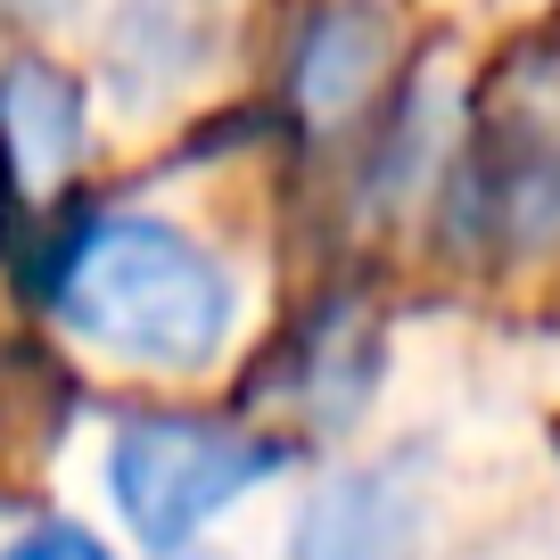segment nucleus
<instances>
[{
	"instance_id": "obj_1",
	"label": "nucleus",
	"mask_w": 560,
	"mask_h": 560,
	"mask_svg": "<svg viewBox=\"0 0 560 560\" xmlns=\"http://www.w3.org/2000/svg\"><path fill=\"white\" fill-rule=\"evenodd\" d=\"M50 314L140 371H207L240 330V280L207 240L158 214H100L50 264Z\"/></svg>"
},
{
	"instance_id": "obj_2",
	"label": "nucleus",
	"mask_w": 560,
	"mask_h": 560,
	"mask_svg": "<svg viewBox=\"0 0 560 560\" xmlns=\"http://www.w3.org/2000/svg\"><path fill=\"white\" fill-rule=\"evenodd\" d=\"M272 470H280L272 438L231 429V420H182V412H140L107 445V494L149 552H182L198 527L223 520Z\"/></svg>"
},
{
	"instance_id": "obj_3",
	"label": "nucleus",
	"mask_w": 560,
	"mask_h": 560,
	"mask_svg": "<svg viewBox=\"0 0 560 560\" xmlns=\"http://www.w3.org/2000/svg\"><path fill=\"white\" fill-rule=\"evenodd\" d=\"M445 214L487 264H544L560 247V132L536 116H487L445 174Z\"/></svg>"
},
{
	"instance_id": "obj_4",
	"label": "nucleus",
	"mask_w": 560,
	"mask_h": 560,
	"mask_svg": "<svg viewBox=\"0 0 560 560\" xmlns=\"http://www.w3.org/2000/svg\"><path fill=\"white\" fill-rule=\"evenodd\" d=\"M387 67H396V9L387 0H330L289 58V100L314 124H347L387 83Z\"/></svg>"
},
{
	"instance_id": "obj_5",
	"label": "nucleus",
	"mask_w": 560,
	"mask_h": 560,
	"mask_svg": "<svg viewBox=\"0 0 560 560\" xmlns=\"http://www.w3.org/2000/svg\"><path fill=\"white\" fill-rule=\"evenodd\" d=\"M289 560H420V494L387 470L330 478L289 520Z\"/></svg>"
},
{
	"instance_id": "obj_6",
	"label": "nucleus",
	"mask_w": 560,
	"mask_h": 560,
	"mask_svg": "<svg viewBox=\"0 0 560 560\" xmlns=\"http://www.w3.org/2000/svg\"><path fill=\"white\" fill-rule=\"evenodd\" d=\"M0 158L25 190H58L83 158V91L50 58H18L0 74Z\"/></svg>"
},
{
	"instance_id": "obj_7",
	"label": "nucleus",
	"mask_w": 560,
	"mask_h": 560,
	"mask_svg": "<svg viewBox=\"0 0 560 560\" xmlns=\"http://www.w3.org/2000/svg\"><path fill=\"white\" fill-rule=\"evenodd\" d=\"M0 560H107V544L91 536V527H74V520H50V527H25Z\"/></svg>"
},
{
	"instance_id": "obj_8",
	"label": "nucleus",
	"mask_w": 560,
	"mask_h": 560,
	"mask_svg": "<svg viewBox=\"0 0 560 560\" xmlns=\"http://www.w3.org/2000/svg\"><path fill=\"white\" fill-rule=\"evenodd\" d=\"M174 560H182V552H174ZM190 560H214V552H190Z\"/></svg>"
}]
</instances>
